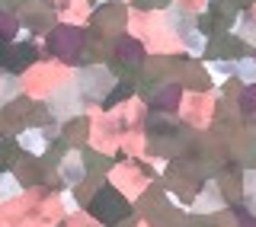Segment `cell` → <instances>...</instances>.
<instances>
[{"mask_svg": "<svg viewBox=\"0 0 256 227\" xmlns=\"http://www.w3.org/2000/svg\"><path fill=\"white\" fill-rule=\"evenodd\" d=\"M20 144L26 150H32V154H42L45 150V134L42 132H26V134L20 138Z\"/></svg>", "mask_w": 256, "mask_h": 227, "instance_id": "6da1fadb", "label": "cell"}, {"mask_svg": "<svg viewBox=\"0 0 256 227\" xmlns=\"http://www.w3.org/2000/svg\"><path fill=\"white\" fill-rule=\"evenodd\" d=\"M16 192H20V182H16L10 173H4L0 176V198H10V196H16Z\"/></svg>", "mask_w": 256, "mask_h": 227, "instance_id": "7a4b0ae2", "label": "cell"}, {"mask_svg": "<svg viewBox=\"0 0 256 227\" xmlns=\"http://www.w3.org/2000/svg\"><path fill=\"white\" fill-rule=\"evenodd\" d=\"M10 80H13V77H4V74H0V102H4V100H10V96L16 93V86H6Z\"/></svg>", "mask_w": 256, "mask_h": 227, "instance_id": "3957f363", "label": "cell"}]
</instances>
